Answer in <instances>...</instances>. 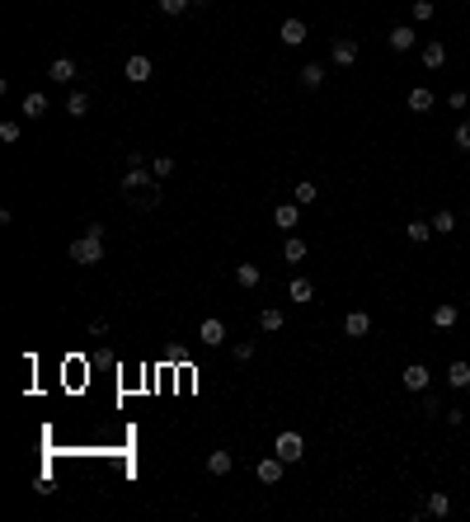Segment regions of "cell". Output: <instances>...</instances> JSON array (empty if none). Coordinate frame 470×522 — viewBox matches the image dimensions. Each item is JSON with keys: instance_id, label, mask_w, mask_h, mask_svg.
<instances>
[{"instance_id": "d6a6232c", "label": "cell", "mask_w": 470, "mask_h": 522, "mask_svg": "<svg viewBox=\"0 0 470 522\" xmlns=\"http://www.w3.org/2000/svg\"><path fill=\"white\" fill-rule=\"evenodd\" d=\"M0 142H5V146L19 142V123H15V118H5V123H0Z\"/></svg>"}, {"instance_id": "8fae6325", "label": "cell", "mask_w": 470, "mask_h": 522, "mask_svg": "<svg viewBox=\"0 0 470 522\" xmlns=\"http://www.w3.org/2000/svg\"><path fill=\"white\" fill-rule=\"evenodd\" d=\"M278 38L282 43H287V48H301V43H306V19H282V29H278Z\"/></svg>"}, {"instance_id": "7402d4cb", "label": "cell", "mask_w": 470, "mask_h": 522, "mask_svg": "<svg viewBox=\"0 0 470 522\" xmlns=\"http://www.w3.org/2000/svg\"><path fill=\"white\" fill-rule=\"evenodd\" d=\"M405 236H409V245H428V240L438 236V231H433V222H409V226H405Z\"/></svg>"}, {"instance_id": "cb8c5ba5", "label": "cell", "mask_w": 470, "mask_h": 522, "mask_svg": "<svg viewBox=\"0 0 470 522\" xmlns=\"http://www.w3.org/2000/svg\"><path fill=\"white\" fill-rule=\"evenodd\" d=\"M428 222H433V231H438V236H452V231H456V212H452V207H442V212H433Z\"/></svg>"}, {"instance_id": "277c9868", "label": "cell", "mask_w": 470, "mask_h": 522, "mask_svg": "<svg viewBox=\"0 0 470 522\" xmlns=\"http://www.w3.org/2000/svg\"><path fill=\"white\" fill-rule=\"evenodd\" d=\"M282 466H287V461H282L278 452H273V457H259V461H254V480H259V485H278Z\"/></svg>"}, {"instance_id": "4fadbf2b", "label": "cell", "mask_w": 470, "mask_h": 522, "mask_svg": "<svg viewBox=\"0 0 470 522\" xmlns=\"http://www.w3.org/2000/svg\"><path fill=\"white\" fill-rule=\"evenodd\" d=\"M428 320H433V330H442V334H447V330H456L461 311H456L452 301H442V306H433V316H428Z\"/></svg>"}, {"instance_id": "1f68e13d", "label": "cell", "mask_w": 470, "mask_h": 522, "mask_svg": "<svg viewBox=\"0 0 470 522\" xmlns=\"http://www.w3.org/2000/svg\"><path fill=\"white\" fill-rule=\"evenodd\" d=\"M127 198H132V207H156V203H160L156 184H151V189H146V193H127Z\"/></svg>"}, {"instance_id": "9c48e42d", "label": "cell", "mask_w": 470, "mask_h": 522, "mask_svg": "<svg viewBox=\"0 0 470 522\" xmlns=\"http://www.w3.org/2000/svg\"><path fill=\"white\" fill-rule=\"evenodd\" d=\"M273 226H282L292 236V226H301V203H278L273 207Z\"/></svg>"}, {"instance_id": "7c38bea8", "label": "cell", "mask_w": 470, "mask_h": 522, "mask_svg": "<svg viewBox=\"0 0 470 522\" xmlns=\"http://www.w3.org/2000/svg\"><path fill=\"white\" fill-rule=\"evenodd\" d=\"M419 57H423V66H428V71H438V66H447V43H442V38H428Z\"/></svg>"}, {"instance_id": "4316f807", "label": "cell", "mask_w": 470, "mask_h": 522, "mask_svg": "<svg viewBox=\"0 0 470 522\" xmlns=\"http://www.w3.org/2000/svg\"><path fill=\"white\" fill-rule=\"evenodd\" d=\"M259 330H264V334L282 330V311H278V306H264V311H259Z\"/></svg>"}, {"instance_id": "d6986e66", "label": "cell", "mask_w": 470, "mask_h": 522, "mask_svg": "<svg viewBox=\"0 0 470 522\" xmlns=\"http://www.w3.org/2000/svg\"><path fill=\"white\" fill-rule=\"evenodd\" d=\"M123 189H127V193H146V189H151V174H146V165H137V170L123 174Z\"/></svg>"}, {"instance_id": "5bb4252c", "label": "cell", "mask_w": 470, "mask_h": 522, "mask_svg": "<svg viewBox=\"0 0 470 522\" xmlns=\"http://www.w3.org/2000/svg\"><path fill=\"white\" fill-rule=\"evenodd\" d=\"M344 334H348V339L372 334V316H367V311H348V316H344Z\"/></svg>"}, {"instance_id": "603a6c76", "label": "cell", "mask_w": 470, "mask_h": 522, "mask_svg": "<svg viewBox=\"0 0 470 522\" xmlns=\"http://www.w3.org/2000/svg\"><path fill=\"white\" fill-rule=\"evenodd\" d=\"M235 457L231 452H207V475H231Z\"/></svg>"}, {"instance_id": "ffe728a7", "label": "cell", "mask_w": 470, "mask_h": 522, "mask_svg": "<svg viewBox=\"0 0 470 522\" xmlns=\"http://www.w3.org/2000/svg\"><path fill=\"white\" fill-rule=\"evenodd\" d=\"M47 109H52V104H47L43 90H29V95H24V118H43Z\"/></svg>"}, {"instance_id": "74e56055", "label": "cell", "mask_w": 470, "mask_h": 522, "mask_svg": "<svg viewBox=\"0 0 470 522\" xmlns=\"http://www.w3.org/2000/svg\"><path fill=\"white\" fill-rule=\"evenodd\" d=\"M90 334L94 339H109V320H90Z\"/></svg>"}, {"instance_id": "484cf974", "label": "cell", "mask_w": 470, "mask_h": 522, "mask_svg": "<svg viewBox=\"0 0 470 522\" xmlns=\"http://www.w3.org/2000/svg\"><path fill=\"white\" fill-rule=\"evenodd\" d=\"M235 283H240V287H259V283H264L259 264H235Z\"/></svg>"}, {"instance_id": "5b68a950", "label": "cell", "mask_w": 470, "mask_h": 522, "mask_svg": "<svg viewBox=\"0 0 470 522\" xmlns=\"http://www.w3.org/2000/svg\"><path fill=\"white\" fill-rule=\"evenodd\" d=\"M386 43H391V52H414L419 48V33L409 29V24H395V29L386 33Z\"/></svg>"}, {"instance_id": "7a4b0ae2", "label": "cell", "mask_w": 470, "mask_h": 522, "mask_svg": "<svg viewBox=\"0 0 470 522\" xmlns=\"http://www.w3.org/2000/svg\"><path fill=\"white\" fill-rule=\"evenodd\" d=\"M273 452H278V457L287 461V466H297V461L306 457V438H301V433H292V428H287V433H278V443H273Z\"/></svg>"}, {"instance_id": "9a60e30c", "label": "cell", "mask_w": 470, "mask_h": 522, "mask_svg": "<svg viewBox=\"0 0 470 522\" xmlns=\"http://www.w3.org/2000/svg\"><path fill=\"white\" fill-rule=\"evenodd\" d=\"M409 113H428L433 109V104H438V95H433V90H428V85H414V90H409Z\"/></svg>"}, {"instance_id": "f546056e", "label": "cell", "mask_w": 470, "mask_h": 522, "mask_svg": "<svg viewBox=\"0 0 470 522\" xmlns=\"http://www.w3.org/2000/svg\"><path fill=\"white\" fill-rule=\"evenodd\" d=\"M156 5H160V15H188L198 0H156Z\"/></svg>"}, {"instance_id": "d4e9b609", "label": "cell", "mask_w": 470, "mask_h": 522, "mask_svg": "<svg viewBox=\"0 0 470 522\" xmlns=\"http://www.w3.org/2000/svg\"><path fill=\"white\" fill-rule=\"evenodd\" d=\"M282 259H287V264H301V259H306V240L287 236V240H282Z\"/></svg>"}, {"instance_id": "44dd1931", "label": "cell", "mask_w": 470, "mask_h": 522, "mask_svg": "<svg viewBox=\"0 0 470 522\" xmlns=\"http://www.w3.org/2000/svg\"><path fill=\"white\" fill-rule=\"evenodd\" d=\"M85 113H90V95H85V90H71V95H66V118H85Z\"/></svg>"}, {"instance_id": "83f0119b", "label": "cell", "mask_w": 470, "mask_h": 522, "mask_svg": "<svg viewBox=\"0 0 470 522\" xmlns=\"http://www.w3.org/2000/svg\"><path fill=\"white\" fill-rule=\"evenodd\" d=\"M428 513H433V518H447V513H452V494L433 490V494H428Z\"/></svg>"}, {"instance_id": "30bf717a", "label": "cell", "mask_w": 470, "mask_h": 522, "mask_svg": "<svg viewBox=\"0 0 470 522\" xmlns=\"http://www.w3.org/2000/svg\"><path fill=\"white\" fill-rule=\"evenodd\" d=\"M428 381H433V372H428L423 363H409V367H405V391L423 396V391H428Z\"/></svg>"}, {"instance_id": "6da1fadb", "label": "cell", "mask_w": 470, "mask_h": 522, "mask_svg": "<svg viewBox=\"0 0 470 522\" xmlns=\"http://www.w3.org/2000/svg\"><path fill=\"white\" fill-rule=\"evenodd\" d=\"M66 254H71V264H80V269H90V264H104V240L99 236H76L71 245H66Z\"/></svg>"}, {"instance_id": "52a82bcc", "label": "cell", "mask_w": 470, "mask_h": 522, "mask_svg": "<svg viewBox=\"0 0 470 522\" xmlns=\"http://www.w3.org/2000/svg\"><path fill=\"white\" fill-rule=\"evenodd\" d=\"M329 62H334V66H353V62H358V38H334Z\"/></svg>"}, {"instance_id": "2e32d148", "label": "cell", "mask_w": 470, "mask_h": 522, "mask_svg": "<svg viewBox=\"0 0 470 522\" xmlns=\"http://www.w3.org/2000/svg\"><path fill=\"white\" fill-rule=\"evenodd\" d=\"M447 386H452V391H470V363L466 358H456V363L447 367Z\"/></svg>"}, {"instance_id": "ba28073f", "label": "cell", "mask_w": 470, "mask_h": 522, "mask_svg": "<svg viewBox=\"0 0 470 522\" xmlns=\"http://www.w3.org/2000/svg\"><path fill=\"white\" fill-rule=\"evenodd\" d=\"M80 76V66L71 57H57V62H47V80H57V85H71Z\"/></svg>"}, {"instance_id": "ac0fdd59", "label": "cell", "mask_w": 470, "mask_h": 522, "mask_svg": "<svg viewBox=\"0 0 470 522\" xmlns=\"http://www.w3.org/2000/svg\"><path fill=\"white\" fill-rule=\"evenodd\" d=\"M297 76H301V85H306V90H320V85H325V76H329V71H325V66H320V62H306V66H301V71H297Z\"/></svg>"}, {"instance_id": "3957f363", "label": "cell", "mask_w": 470, "mask_h": 522, "mask_svg": "<svg viewBox=\"0 0 470 522\" xmlns=\"http://www.w3.org/2000/svg\"><path fill=\"white\" fill-rule=\"evenodd\" d=\"M123 76L132 80V85H146V80L156 76V62H151L146 52H132V57H127V66H123Z\"/></svg>"}, {"instance_id": "d590c367", "label": "cell", "mask_w": 470, "mask_h": 522, "mask_svg": "<svg viewBox=\"0 0 470 522\" xmlns=\"http://www.w3.org/2000/svg\"><path fill=\"white\" fill-rule=\"evenodd\" d=\"M231 353H235V363H250V358H254V344H250V339H245V344H235Z\"/></svg>"}, {"instance_id": "e0dca14e", "label": "cell", "mask_w": 470, "mask_h": 522, "mask_svg": "<svg viewBox=\"0 0 470 522\" xmlns=\"http://www.w3.org/2000/svg\"><path fill=\"white\" fill-rule=\"evenodd\" d=\"M287 297H292V306H306V301L315 297V283L311 278H292V283H287Z\"/></svg>"}, {"instance_id": "836d02e7", "label": "cell", "mask_w": 470, "mask_h": 522, "mask_svg": "<svg viewBox=\"0 0 470 522\" xmlns=\"http://www.w3.org/2000/svg\"><path fill=\"white\" fill-rule=\"evenodd\" d=\"M170 170H174V160H170V156H156V160H151V174H156V179H165Z\"/></svg>"}, {"instance_id": "e575fe53", "label": "cell", "mask_w": 470, "mask_h": 522, "mask_svg": "<svg viewBox=\"0 0 470 522\" xmlns=\"http://www.w3.org/2000/svg\"><path fill=\"white\" fill-rule=\"evenodd\" d=\"M452 142H456V151H470V123L456 127V137H452Z\"/></svg>"}, {"instance_id": "8d00e7d4", "label": "cell", "mask_w": 470, "mask_h": 522, "mask_svg": "<svg viewBox=\"0 0 470 522\" xmlns=\"http://www.w3.org/2000/svg\"><path fill=\"white\" fill-rule=\"evenodd\" d=\"M466 104H470V99H466V90H456V95H447V109H456V113H461Z\"/></svg>"}, {"instance_id": "f1b7e54d", "label": "cell", "mask_w": 470, "mask_h": 522, "mask_svg": "<svg viewBox=\"0 0 470 522\" xmlns=\"http://www.w3.org/2000/svg\"><path fill=\"white\" fill-rule=\"evenodd\" d=\"M315 198H320V189H315L311 179H301L297 189H292V203H301V207H311V203H315Z\"/></svg>"}, {"instance_id": "8992f818", "label": "cell", "mask_w": 470, "mask_h": 522, "mask_svg": "<svg viewBox=\"0 0 470 522\" xmlns=\"http://www.w3.org/2000/svg\"><path fill=\"white\" fill-rule=\"evenodd\" d=\"M198 344H207V348H221V344H226V325H221L217 316H207L203 325H198Z\"/></svg>"}, {"instance_id": "4dcf8cb0", "label": "cell", "mask_w": 470, "mask_h": 522, "mask_svg": "<svg viewBox=\"0 0 470 522\" xmlns=\"http://www.w3.org/2000/svg\"><path fill=\"white\" fill-rule=\"evenodd\" d=\"M409 15H414V19L423 24V19H433V15H438V5H433V0H414V5H409Z\"/></svg>"}]
</instances>
